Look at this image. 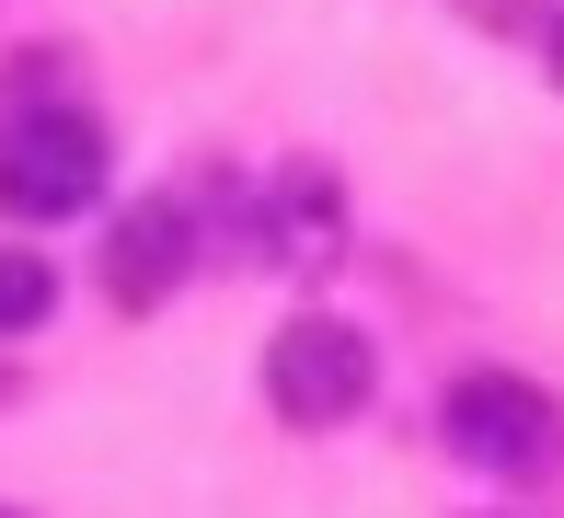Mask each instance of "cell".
<instances>
[{
	"mask_svg": "<svg viewBox=\"0 0 564 518\" xmlns=\"http://www.w3.org/2000/svg\"><path fill=\"white\" fill-rule=\"evenodd\" d=\"M116 150L105 127L82 116V104H23V116H0V219L46 230V219H82L93 196H105Z\"/></svg>",
	"mask_w": 564,
	"mask_h": 518,
	"instance_id": "cell-1",
	"label": "cell"
},
{
	"mask_svg": "<svg viewBox=\"0 0 564 518\" xmlns=\"http://www.w3.org/2000/svg\"><path fill=\"white\" fill-rule=\"evenodd\" d=\"M380 392V346L357 323H335V311H300V323H276L265 334V403H276V427H300V438H323V427H357Z\"/></svg>",
	"mask_w": 564,
	"mask_h": 518,
	"instance_id": "cell-2",
	"label": "cell"
},
{
	"mask_svg": "<svg viewBox=\"0 0 564 518\" xmlns=\"http://www.w3.org/2000/svg\"><path fill=\"white\" fill-rule=\"evenodd\" d=\"M438 427H449V450L473 461V473H496V484L564 473V403L542 392V380H519V369H460L449 403H438Z\"/></svg>",
	"mask_w": 564,
	"mask_h": 518,
	"instance_id": "cell-3",
	"label": "cell"
},
{
	"mask_svg": "<svg viewBox=\"0 0 564 518\" xmlns=\"http://www.w3.org/2000/svg\"><path fill=\"white\" fill-rule=\"evenodd\" d=\"M196 266V207L185 196H139L127 219L105 230V300L116 311H162Z\"/></svg>",
	"mask_w": 564,
	"mask_h": 518,
	"instance_id": "cell-4",
	"label": "cell"
},
{
	"mask_svg": "<svg viewBox=\"0 0 564 518\" xmlns=\"http://www.w3.org/2000/svg\"><path fill=\"white\" fill-rule=\"evenodd\" d=\"M242 230H253V253H265V266H323V253H335V230H346V196H335V173L289 162L265 196L242 207Z\"/></svg>",
	"mask_w": 564,
	"mask_h": 518,
	"instance_id": "cell-5",
	"label": "cell"
},
{
	"mask_svg": "<svg viewBox=\"0 0 564 518\" xmlns=\"http://www.w3.org/2000/svg\"><path fill=\"white\" fill-rule=\"evenodd\" d=\"M46 311H58V266L35 242H0V334H35Z\"/></svg>",
	"mask_w": 564,
	"mask_h": 518,
	"instance_id": "cell-6",
	"label": "cell"
},
{
	"mask_svg": "<svg viewBox=\"0 0 564 518\" xmlns=\"http://www.w3.org/2000/svg\"><path fill=\"white\" fill-rule=\"evenodd\" d=\"M542 46H553V82H564V12H553V23H542Z\"/></svg>",
	"mask_w": 564,
	"mask_h": 518,
	"instance_id": "cell-7",
	"label": "cell"
},
{
	"mask_svg": "<svg viewBox=\"0 0 564 518\" xmlns=\"http://www.w3.org/2000/svg\"><path fill=\"white\" fill-rule=\"evenodd\" d=\"M0 518H12V507H0Z\"/></svg>",
	"mask_w": 564,
	"mask_h": 518,
	"instance_id": "cell-8",
	"label": "cell"
}]
</instances>
